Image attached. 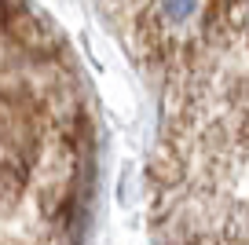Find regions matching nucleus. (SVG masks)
Wrapping results in <instances>:
<instances>
[{"label": "nucleus", "mask_w": 249, "mask_h": 245, "mask_svg": "<svg viewBox=\"0 0 249 245\" xmlns=\"http://www.w3.org/2000/svg\"><path fill=\"white\" fill-rule=\"evenodd\" d=\"M147 205L165 242H249V0L165 77Z\"/></svg>", "instance_id": "1"}, {"label": "nucleus", "mask_w": 249, "mask_h": 245, "mask_svg": "<svg viewBox=\"0 0 249 245\" xmlns=\"http://www.w3.org/2000/svg\"><path fill=\"white\" fill-rule=\"evenodd\" d=\"M92 179L81 62L30 0H0V242L73 238Z\"/></svg>", "instance_id": "2"}, {"label": "nucleus", "mask_w": 249, "mask_h": 245, "mask_svg": "<svg viewBox=\"0 0 249 245\" xmlns=\"http://www.w3.org/2000/svg\"><path fill=\"white\" fill-rule=\"evenodd\" d=\"M110 30L147 73L169 77L234 0H95Z\"/></svg>", "instance_id": "3"}]
</instances>
